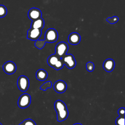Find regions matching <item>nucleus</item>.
I'll list each match as a JSON object with an SVG mask.
<instances>
[{
  "instance_id": "f257e3e1",
  "label": "nucleus",
  "mask_w": 125,
  "mask_h": 125,
  "mask_svg": "<svg viewBox=\"0 0 125 125\" xmlns=\"http://www.w3.org/2000/svg\"><path fill=\"white\" fill-rule=\"evenodd\" d=\"M54 108L57 112V118L58 122L66 120L68 116V111L65 104L62 100H58L54 103Z\"/></svg>"
},
{
  "instance_id": "f03ea898",
  "label": "nucleus",
  "mask_w": 125,
  "mask_h": 125,
  "mask_svg": "<svg viewBox=\"0 0 125 125\" xmlns=\"http://www.w3.org/2000/svg\"><path fill=\"white\" fill-rule=\"evenodd\" d=\"M58 38V33L57 31L54 28L48 29L44 35V41L46 42L53 43L57 41Z\"/></svg>"
},
{
  "instance_id": "7ed1b4c3",
  "label": "nucleus",
  "mask_w": 125,
  "mask_h": 125,
  "mask_svg": "<svg viewBox=\"0 0 125 125\" xmlns=\"http://www.w3.org/2000/svg\"><path fill=\"white\" fill-rule=\"evenodd\" d=\"M68 50V45L67 43L61 42L57 44L55 47V54L59 57L62 58L64 56Z\"/></svg>"
},
{
  "instance_id": "20e7f679",
  "label": "nucleus",
  "mask_w": 125,
  "mask_h": 125,
  "mask_svg": "<svg viewBox=\"0 0 125 125\" xmlns=\"http://www.w3.org/2000/svg\"><path fill=\"white\" fill-rule=\"evenodd\" d=\"M31 96L27 93L21 95L18 101V106L21 108H25L28 107L31 104Z\"/></svg>"
},
{
  "instance_id": "39448f33",
  "label": "nucleus",
  "mask_w": 125,
  "mask_h": 125,
  "mask_svg": "<svg viewBox=\"0 0 125 125\" xmlns=\"http://www.w3.org/2000/svg\"><path fill=\"white\" fill-rule=\"evenodd\" d=\"M17 85L20 91L22 92L27 91L29 86V80L28 78L24 75L20 76L17 80Z\"/></svg>"
},
{
  "instance_id": "423d86ee",
  "label": "nucleus",
  "mask_w": 125,
  "mask_h": 125,
  "mask_svg": "<svg viewBox=\"0 0 125 125\" xmlns=\"http://www.w3.org/2000/svg\"><path fill=\"white\" fill-rule=\"evenodd\" d=\"M62 61L68 69H73L76 65V61L72 54H65L62 58Z\"/></svg>"
},
{
  "instance_id": "0eeeda50",
  "label": "nucleus",
  "mask_w": 125,
  "mask_h": 125,
  "mask_svg": "<svg viewBox=\"0 0 125 125\" xmlns=\"http://www.w3.org/2000/svg\"><path fill=\"white\" fill-rule=\"evenodd\" d=\"M42 35V30L38 29L30 28L27 31V39L32 40L35 41L39 40Z\"/></svg>"
},
{
  "instance_id": "6e6552de",
  "label": "nucleus",
  "mask_w": 125,
  "mask_h": 125,
  "mask_svg": "<svg viewBox=\"0 0 125 125\" xmlns=\"http://www.w3.org/2000/svg\"><path fill=\"white\" fill-rule=\"evenodd\" d=\"M42 13L40 9L33 7L29 9L28 12V17L32 21H34L42 18Z\"/></svg>"
},
{
  "instance_id": "1a4fd4ad",
  "label": "nucleus",
  "mask_w": 125,
  "mask_h": 125,
  "mask_svg": "<svg viewBox=\"0 0 125 125\" xmlns=\"http://www.w3.org/2000/svg\"><path fill=\"white\" fill-rule=\"evenodd\" d=\"M2 68L4 72L8 75L14 73L17 69L16 64L10 61L5 62L2 66Z\"/></svg>"
},
{
  "instance_id": "9d476101",
  "label": "nucleus",
  "mask_w": 125,
  "mask_h": 125,
  "mask_svg": "<svg viewBox=\"0 0 125 125\" xmlns=\"http://www.w3.org/2000/svg\"><path fill=\"white\" fill-rule=\"evenodd\" d=\"M53 88L56 92L62 93H64L67 89V84L64 81L59 80L55 82L53 85Z\"/></svg>"
},
{
  "instance_id": "9b49d317",
  "label": "nucleus",
  "mask_w": 125,
  "mask_h": 125,
  "mask_svg": "<svg viewBox=\"0 0 125 125\" xmlns=\"http://www.w3.org/2000/svg\"><path fill=\"white\" fill-rule=\"evenodd\" d=\"M81 37L80 34L77 32H72L70 33L68 37V42L72 45H77L81 41Z\"/></svg>"
},
{
  "instance_id": "f8f14e48",
  "label": "nucleus",
  "mask_w": 125,
  "mask_h": 125,
  "mask_svg": "<svg viewBox=\"0 0 125 125\" xmlns=\"http://www.w3.org/2000/svg\"><path fill=\"white\" fill-rule=\"evenodd\" d=\"M115 62L112 59H107L105 60L103 63V68L107 72H111L115 67Z\"/></svg>"
},
{
  "instance_id": "ddd939ff",
  "label": "nucleus",
  "mask_w": 125,
  "mask_h": 125,
  "mask_svg": "<svg viewBox=\"0 0 125 125\" xmlns=\"http://www.w3.org/2000/svg\"><path fill=\"white\" fill-rule=\"evenodd\" d=\"M44 26V21L42 18H41L37 20L32 21L31 23V28L38 29L42 30Z\"/></svg>"
},
{
  "instance_id": "4468645a",
  "label": "nucleus",
  "mask_w": 125,
  "mask_h": 125,
  "mask_svg": "<svg viewBox=\"0 0 125 125\" xmlns=\"http://www.w3.org/2000/svg\"><path fill=\"white\" fill-rule=\"evenodd\" d=\"M36 77L39 81H43L47 79L48 73L45 70L43 69H39L36 73Z\"/></svg>"
},
{
  "instance_id": "2eb2a0df",
  "label": "nucleus",
  "mask_w": 125,
  "mask_h": 125,
  "mask_svg": "<svg viewBox=\"0 0 125 125\" xmlns=\"http://www.w3.org/2000/svg\"><path fill=\"white\" fill-rule=\"evenodd\" d=\"M60 58H61L59 57L55 54H52L50 55L47 59V63L50 66L53 68Z\"/></svg>"
},
{
  "instance_id": "dca6fc26",
  "label": "nucleus",
  "mask_w": 125,
  "mask_h": 125,
  "mask_svg": "<svg viewBox=\"0 0 125 125\" xmlns=\"http://www.w3.org/2000/svg\"><path fill=\"white\" fill-rule=\"evenodd\" d=\"M46 42L44 40H38L35 42V46L39 49H42L43 48Z\"/></svg>"
},
{
  "instance_id": "f3484780",
  "label": "nucleus",
  "mask_w": 125,
  "mask_h": 125,
  "mask_svg": "<svg viewBox=\"0 0 125 125\" xmlns=\"http://www.w3.org/2000/svg\"><path fill=\"white\" fill-rule=\"evenodd\" d=\"M52 83L51 81H47L43 83L40 87V89L42 90L45 91L47 89L50 88L52 87Z\"/></svg>"
},
{
  "instance_id": "a211bd4d",
  "label": "nucleus",
  "mask_w": 125,
  "mask_h": 125,
  "mask_svg": "<svg viewBox=\"0 0 125 125\" xmlns=\"http://www.w3.org/2000/svg\"><path fill=\"white\" fill-rule=\"evenodd\" d=\"M7 13V8L3 5H0V18L5 16Z\"/></svg>"
},
{
  "instance_id": "6ab92c4d",
  "label": "nucleus",
  "mask_w": 125,
  "mask_h": 125,
  "mask_svg": "<svg viewBox=\"0 0 125 125\" xmlns=\"http://www.w3.org/2000/svg\"><path fill=\"white\" fill-rule=\"evenodd\" d=\"M125 116H119L115 121L116 125H125Z\"/></svg>"
},
{
  "instance_id": "aec40b11",
  "label": "nucleus",
  "mask_w": 125,
  "mask_h": 125,
  "mask_svg": "<svg viewBox=\"0 0 125 125\" xmlns=\"http://www.w3.org/2000/svg\"><path fill=\"white\" fill-rule=\"evenodd\" d=\"M64 63L62 61V58H60L59 59V60L58 61V62H57V63L56 64V65L54 66V67H53V68H54L55 69L57 70H59L61 69L62 68V67L64 66Z\"/></svg>"
},
{
  "instance_id": "412c9836",
  "label": "nucleus",
  "mask_w": 125,
  "mask_h": 125,
  "mask_svg": "<svg viewBox=\"0 0 125 125\" xmlns=\"http://www.w3.org/2000/svg\"><path fill=\"white\" fill-rule=\"evenodd\" d=\"M21 125H37L36 123L31 119H26L21 123Z\"/></svg>"
},
{
  "instance_id": "4be33fe9",
  "label": "nucleus",
  "mask_w": 125,
  "mask_h": 125,
  "mask_svg": "<svg viewBox=\"0 0 125 125\" xmlns=\"http://www.w3.org/2000/svg\"><path fill=\"white\" fill-rule=\"evenodd\" d=\"M95 68V65L93 62H88L86 64V70L89 72H92L94 70Z\"/></svg>"
},
{
  "instance_id": "5701e85b",
  "label": "nucleus",
  "mask_w": 125,
  "mask_h": 125,
  "mask_svg": "<svg viewBox=\"0 0 125 125\" xmlns=\"http://www.w3.org/2000/svg\"><path fill=\"white\" fill-rule=\"evenodd\" d=\"M106 20L110 24H114L118 22L119 21V18L117 16H113L111 18H107Z\"/></svg>"
},
{
  "instance_id": "b1692460",
  "label": "nucleus",
  "mask_w": 125,
  "mask_h": 125,
  "mask_svg": "<svg viewBox=\"0 0 125 125\" xmlns=\"http://www.w3.org/2000/svg\"><path fill=\"white\" fill-rule=\"evenodd\" d=\"M125 108L121 107L118 110V113L119 116H125Z\"/></svg>"
},
{
  "instance_id": "393cba45",
  "label": "nucleus",
  "mask_w": 125,
  "mask_h": 125,
  "mask_svg": "<svg viewBox=\"0 0 125 125\" xmlns=\"http://www.w3.org/2000/svg\"><path fill=\"white\" fill-rule=\"evenodd\" d=\"M73 125H83L81 124H80V123H76V124H73Z\"/></svg>"
},
{
  "instance_id": "a878e982",
  "label": "nucleus",
  "mask_w": 125,
  "mask_h": 125,
  "mask_svg": "<svg viewBox=\"0 0 125 125\" xmlns=\"http://www.w3.org/2000/svg\"><path fill=\"white\" fill-rule=\"evenodd\" d=\"M0 125H2V124H1V123H0Z\"/></svg>"
},
{
  "instance_id": "bb28decb",
  "label": "nucleus",
  "mask_w": 125,
  "mask_h": 125,
  "mask_svg": "<svg viewBox=\"0 0 125 125\" xmlns=\"http://www.w3.org/2000/svg\"><path fill=\"white\" fill-rule=\"evenodd\" d=\"M19 125H21V123H20V124H19Z\"/></svg>"
}]
</instances>
